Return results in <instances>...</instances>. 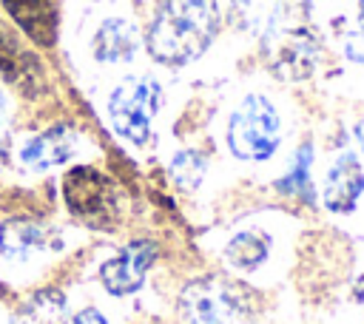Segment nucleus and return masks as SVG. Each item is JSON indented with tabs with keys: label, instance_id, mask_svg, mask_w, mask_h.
I'll return each instance as SVG.
<instances>
[{
	"label": "nucleus",
	"instance_id": "f3484780",
	"mask_svg": "<svg viewBox=\"0 0 364 324\" xmlns=\"http://www.w3.org/2000/svg\"><path fill=\"white\" fill-rule=\"evenodd\" d=\"M344 51L350 60L364 65V0H358V20H355V28L344 37Z\"/></svg>",
	"mask_w": 364,
	"mask_h": 324
},
{
	"label": "nucleus",
	"instance_id": "aec40b11",
	"mask_svg": "<svg viewBox=\"0 0 364 324\" xmlns=\"http://www.w3.org/2000/svg\"><path fill=\"white\" fill-rule=\"evenodd\" d=\"M358 145H361V151H364V122L358 125Z\"/></svg>",
	"mask_w": 364,
	"mask_h": 324
},
{
	"label": "nucleus",
	"instance_id": "6e6552de",
	"mask_svg": "<svg viewBox=\"0 0 364 324\" xmlns=\"http://www.w3.org/2000/svg\"><path fill=\"white\" fill-rule=\"evenodd\" d=\"M80 145V136L71 125H51L34 136H28L23 145H20V162L28 168V171H48L54 165H63L74 156Z\"/></svg>",
	"mask_w": 364,
	"mask_h": 324
},
{
	"label": "nucleus",
	"instance_id": "f257e3e1",
	"mask_svg": "<svg viewBox=\"0 0 364 324\" xmlns=\"http://www.w3.org/2000/svg\"><path fill=\"white\" fill-rule=\"evenodd\" d=\"M216 34L213 0H159L145 28V48L162 65H188L210 48Z\"/></svg>",
	"mask_w": 364,
	"mask_h": 324
},
{
	"label": "nucleus",
	"instance_id": "ddd939ff",
	"mask_svg": "<svg viewBox=\"0 0 364 324\" xmlns=\"http://www.w3.org/2000/svg\"><path fill=\"white\" fill-rule=\"evenodd\" d=\"M270 259V236L264 230H239L225 244V264L239 273H253Z\"/></svg>",
	"mask_w": 364,
	"mask_h": 324
},
{
	"label": "nucleus",
	"instance_id": "6ab92c4d",
	"mask_svg": "<svg viewBox=\"0 0 364 324\" xmlns=\"http://www.w3.org/2000/svg\"><path fill=\"white\" fill-rule=\"evenodd\" d=\"M71 324H108V318H105L97 307H85V310H80V313L74 315Z\"/></svg>",
	"mask_w": 364,
	"mask_h": 324
},
{
	"label": "nucleus",
	"instance_id": "0eeeda50",
	"mask_svg": "<svg viewBox=\"0 0 364 324\" xmlns=\"http://www.w3.org/2000/svg\"><path fill=\"white\" fill-rule=\"evenodd\" d=\"M0 77L11 82L17 91L34 97L46 88V68L34 51L23 45L14 28L0 20Z\"/></svg>",
	"mask_w": 364,
	"mask_h": 324
},
{
	"label": "nucleus",
	"instance_id": "2eb2a0df",
	"mask_svg": "<svg viewBox=\"0 0 364 324\" xmlns=\"http://www.w3.org/2000/svg\"><path fill=\"white\" fill-rule=\"evenodd\" d=\"M310 165H313V145L304 142L293 162H290V171L276 182V190L279 193H287V196H307L310 193Z\"/></svg>",
	"mask_w": 364,
	"mask_h": 324
},
{
	"label": "nucleus",
	"instance_id": "a211bd4d",
	"mask_svg": "<svg viewBox=\"0 0 364 324\" xmlns=\"http://www.w3.org/2000/svg\"><path fill=\"white\" fill-rule=\"evenodd\" d=\"M9 128H11V105H9L6 94L0 91V148H3L6 136H9Z\"/></svg>",
	"mask_w": 364,
	"mask_h": 324
},
{
	"label": "nucleus",
	"instance_id": "9b49d317",
	"mask_svg": "<svg viewBox=\"0 0 364 324\" xmlns=\"http://www.w3.org/2000/svg\"><path fill=\"white\" fill-rule=\"evenodd\" d=\"M364 193V168L353 153H341L324 173V207L333 213H350Z\"/></svg>",
	"mask_w": 364,
	"mask_h": 324
},
{
	"label": "nucleus",
	"instance_id": "39448f33",
	"mask_svg": "<svg viewBox=\"0 0 364 324\" xmlns=\"http://www.w3.org/2000/svg\"><path fill=\"white\" fill-rule=\"evenodd\" d=\"M63 199L65 207L85 225L108 230L119 216V193L111 176L97 171L94 165H74L63 176Z\"/></svg>",
	"mask_w": 364,
	"mask_h": 324
},
{
	"label": "nucleus",
	"instance_id": "9d476101",
	"mask_svg": "<svg viewBox=\"0 0 364 324\" xmlns=\"http://www.w3.org/2000/svg\"><path fill=\"white\" fill-rule=\"evenodd\" d=\"M57 244L54 230L37 219L28 216H14L6 219L0 227V253L9 261H26L34 259L37 253H46Z\"/></svg>",
	"mask_w": 364,
	"mask_h": 324
},
{
	"label": "nucleus",
	"instance_id": "4468645a",
	"mask_svg": "<svg viewBox=\"0 0 364 324\" xmlns=\"http://www.w3.org/2000/svg\"><path fill=\"white\" fill-rule=\"evenodd\" d=\"M14 324H65V296L54 287L37 290L20 304Z\"/></svg>",
	"mask_w": 364,
	"mask_h": 324
},
{
	"label": "nucleus",
	"instance_id": "7ed1b4c3",
	"mask_svg": "<svg viewBox=\"0 0 364 324\" xmlns=\"http://www.w3.org/2000/svg\"><path fill=\"white\" fill-rule=\"evenodd\" d=\"M282 142V119L264 94H247L228 119V148L236 159L264 162Z\"/></svg>",
	"mask_w": 364,
	"mask_h": 324
},
{
	"label": "nucleus",
	"instance_id": "f8f14e48",
	"mask_svg": "<svg viewBox=\"0 0 364 324\" xmlns=\"http://www.w3.org/2000/svg\"><path fill=\"white\" fill-rule=\"evenodd\" d=\"M91 51L100 63H108V65L131 63L139 51V31L125 17H105L94 31Z\"/></svg>",
	"mask_w": 364,
	"mask_h": 324
},
{
	"label": "nucleus",
	"instance_id": "dca6fc26",
	"mask_svg": "<svg viewBox=\"0 0 364 324\" xmlns=\"http://www.w3.org/2000/svg\"><path fill=\"white\" fill-rule=\"evenodd\" d=\"M205 171H208V162H205V156L196 153V151H179V153L173 156V162H171V173H173L176 185L185 188V190L199 188Z\"/></svg>",
	"mask_w": 364,
	"mask_h": 324
},
{
	"label": "nucleus",
	"instance_id": "20e7f679",
	"mask_svg": "<svg viewBox=\"0 0 364 324\" xmlns=\"http://www.w3.org/2000/svg\"><path fill=\"white\" fill-rule=\"evenodd\" d=\"M159 105L162 85L148 74H131L114 85L108 97V119L122 139L131 145H145Z\"/></svg>",
	"mask_w": 364,
	"mask_h": 324
},
{
	"label": "nucleus",
	"instance_id": "f03ea898",
	"mask_svg": "<svg viewBox=\"0 0 364 324\" xmlns=\"http://www.w3.org/2000/svg\"><path fill=\"white\" fill-rule=\"evenodd\" d=\"M259 296L228 276H199L179 290L182 324H259Z\"/></svg>",
	"mask_w": 364,
	"mask_h": 324
},
{
	"label": "nucleus",
	"instance_id": "423d86ee",
	"mask_svg": "<svg viewBox=\"0 0 364 324\" xmlns=\"http://www.w3.org/2000/svg\"><path fill=\"white\" fill-rule=\"evenodd\" d=\"M159 247L148 239H136L128 242L117 256H111L108 261H102L100 267V281L111 296H131L142 287L148 267L154 264Z\"/></svg>",
	"mask_w": 364,
	"mask_h": 324
},
{
	"label": "nucleus",
	"instance_id": "1a4fd4ad",
	"mask_svg": "<svg viewBox=\"0 0 364 324\" xmlns=\"http://www.w3.org/2000/svg\"><path fill=\"white\" fill-rule=\"evenodd\" d=\"M14 26L37 45L48 48L60 34V0H0Z\"/></svg>",
	"mask_w": 364,
	"mask_h": 324
}]
</instances>
